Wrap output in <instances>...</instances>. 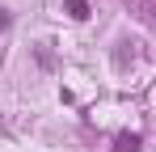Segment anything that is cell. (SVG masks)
<instances>
[{
	"label": "cell",
	"instance_id": "obj_1",
	"mask_svg": "<svg viewBox=\"0 0 156 152\" xmlns=\"http://www.w3.org/2000/svg\"><path fill=\"white\" fill-rule=\"evenodd\" d=\"M114 152H139V135H127V131H122V135L114 139Z\"/></svg>",
	"mask_w": 156,
	"mask_h": 152
},
{
	"label": "cell",
	"instance_id": "obj_2",
	"mask_svg": "<svg viewBox=\"0 0 156 152\" xmlns=\"http://www.w3.org/2000/svg\"><path fill=\"white\" fill-rule=\"evenodd\" d=\"M68 17L84 21V17H89V0H68Z\"/></svg>",
	"mask_w": 156,
	"mask_h": 152
}]
</instances>
